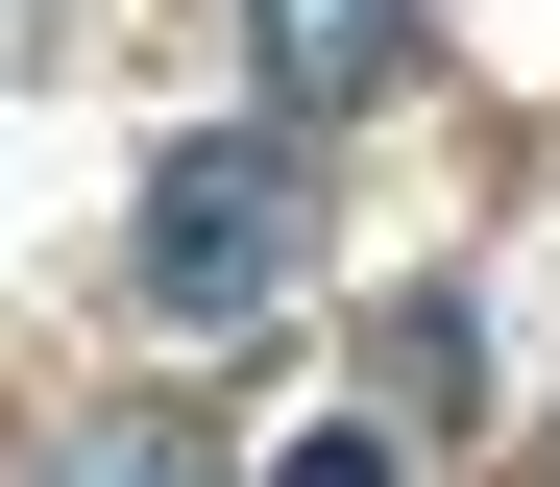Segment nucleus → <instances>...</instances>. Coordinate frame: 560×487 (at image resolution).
Masks as SVG:
<instances>
[{
	"label": "nucleus",
	"mask_w": 560,
	"mask_h": 487,
	"mask_svg": "<svg viewBox=\"0 0 560 487\" xmlns=\"http://www.w3.org/2000/svg\"><path fill=\"white\" fill-rule=\"evenodd\" d=\"M122 268H147V317H171V341L293 317V268H317V147H293V123H196V147L147 171Z\"/></svg>",
	"instance_id": "obj_1"
},
{
	"label": "nucleus",
	"mask_w": 560,
	"mask_h": 487,
	"mask_svg": "<svg viewBox=\"0 0 560 487\" xmlns=\"http://www.w3.org/2000/svg\"><path fill=\"white\" fill-rule=\"evenodd\" d=\"M244 25H268V73H293V97H390L439 0H244Z\"/></svg>",
	"instance_id": "obj_2"
},
{
	"label": "nucleus",
	"mask_w": 560,
	"mask_h": 487,
	"mask_svg": "<svg viewBox=\"0 0 560 487\" xmlns=\"http://www.w3.org/2000/svg\"><path fill=\"white\" fill-rule=\"evenodd\" d=\"M49 487H220L196 415H49Z\"/></svg>",
	"instance_id": "obj_3"
},
{
	"label": "nucleus",
	"mask_w": 560,
	"mask_h": 487,
	"mask_svg": "<svg viewBox=\"0 0 560 487\" xmlns=\"http://www.w3.org/2000/svg\"><path fill=\"white\" fill-rule=\"evenodd\" d=\"M268 487H415V463H390V439H365V415H317V439H293V463H268Z\"/></svg>",
	"instance_id": "obj_4"
},
{
	"label": "nucleus",
	"mask_w": 560,
	"mask_h": 487,
	"mask_svg": "<svg viewBox=\"0 0 560 487\" xmlns=\"http://www.w3.org/2000/svg\"><path fill=\"white\" fill-rule=\"evenodd\" d=\"M536 487H560V439H536Z\"/></svg>",
	"instance_id": "obj_5"
}]
</instances>
